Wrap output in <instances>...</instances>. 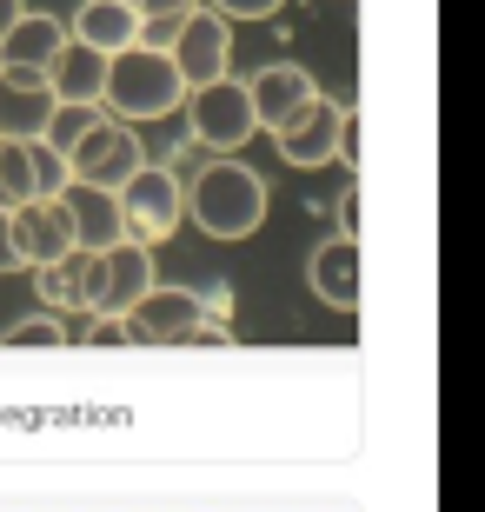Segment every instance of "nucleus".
<instances>
[{
  "label": "nucleus",
  "instance_id": "23",
  "mask_svg": "<svg viewBox=\"0 0 485 512\" xmlns=\"http://www.w3.org/2000/svg\"><path fill=\"white\" fill-rule=\"evenodd\" d=\"M80 346H133V326L127 320H113V313H94V320L74 333Z\"/></svg>",
  "mask_w": 485,
  "mask_h": 512
},
{
  "label": "nucleus",
  "instance_id": "13",
  "mask_svg": "<svg viewBox=\"0 0 485 512\" xmlns=\"http://www.w3.org/2000/svg\"><path fill=\"white\" fill-rule=\"evenodd\" d=\"M306 286H313L333 313H353L359 306V240H346V233L319 240L313 260H306Z\"/></svg>",
  "mask_w": 485,
  "mask_h": 512
},
{
  "label": "nucleus",
  "instance_id": "17",
  "mask_svg": "<svg viewBox=\"0 0 485 512\" xmlns=\"http://www.w3.org/2000/svg\"><path fill=\"white\" fill-rule=\"evenodd\" d=\"M60 207L74 220V253H107L120 247V207H113V193L100 187H67L60 193Z\"/></svg>",
  "mask_w": 485,
  "mask_h": 512
},
{
  "label": "nucleus",
  "instance_id": "5",
  "mask_svg": "<svg viewBox=\"0 0 485 512\" xmlns=\"http://www.w3.org/2000/svg\"><path fill=\"white\" fill-rule=\"evenodd\" d=\"M147 167V147H140V127H120L94 107L87 133L67 147V180L74 187H100V193H120L133 173Z\"/></svg>",
  "mask_w": 485,
  "mask_h": 512
},
{
  "label": "nucleus",
  "instance_id": "9",
  "mask_svg": "<svg viewBox=\"0 0 485 512\" xmlns=\"http://www.w3.org/2000/svg\"><path fill=\"white\" fill-rule=\"evenodd\" d=\"M7 227H14L20 266H54L74 253V220H67L60 200H27L20 213H7Z\"/></svg>",
  "mask_w": 485,
  "mask_h": 512
},
{
  "label": "nucleus",
  "instance_id": "15",
  "mask_svg": "<svg viewBox=\"0 0 485 512\" xmlns=\"http://www.w3.org/2000/svg\"><path fill=\"white\" fill-rule=\"evenodd\" d=\"M67 47L60 14H20L0 40V74H47V60Z\"/></svg>",
  "mask_w": 485,
  "mask_h": 512
},
{
  "label": "nucleus",
  "instance_id": "4",
  "mask_svg": "<svg viewBox=\"0 0 485 512\" xmlns=\"http://www.w3.org/2000/svg\"><path fill=\"white\" fill-rule=\"evenodd\" d=\"M180 114H187V133L206 160H240V147L260 133L253 107H246V80H233V74L213 80V87H187Z\"/></svg>",
  "mask_w": 485,
  "mask_h": 512
},
{
  "label": "nucleus",
  "instance_id": "7",
  "mask_svg": "<svg viewBox=\"0 0 485 512\" xmlns=\"http://www.w3.org/2000/svg\"><path fill=\"white\" fill-rule=\"evenodd\" d=\"M167 60L187 87H213V80H226V67H233V27H226L220 14L193 7V14L180 20V34L167 40Z\"/></svg>",
  "mask_w": 485,
  "mask_h": 512
},
{
  "label": "nucleus",
  "instance_id": "26",
  "mask_svg": "<svg viewBox=\"0 0 485 512\" xmlns=\"http://www.w3.org/2000/svg\"><path fill=\"white\" fill-rule=\"evenodd\" d=\"M339 233H346V240H359V187L339 193Z\"/></svg>",
  "mask_w": 485,
  "mask_h": 512
},
{
  "label": "nucleus",
  "instance_id": "1",
  "mask_svg": "<svg viewBox=\"0 0 485 512\" xmlns=\"http://www.w3.org/2000/svg\"><path fill=\"white\" fill-rule=\"evenodd\" d=\"M266 207L273 193L246 160H206L187 180V220L206 240H253L266 227Z\"/></svg>",
  "mask_w": 485,
  "mask_h": 512
},
{
  "label": "nucleus",
  "instance_id": "19",
  "mask_svg": "<svg viewBox=\"0 0 485 512\" xmlns=\"http://www.w3.org/2000/svg\"><path fill=\"white\" fill-rule=\"evenodd\" d=\"M193 7H200V0H133V14H140V47H167Z\"/></svg>",
  "mask_w": 485,
  "mask_h": 512
},
{
  "label": "nucleus",
  "instance_id": "21",
  "mask_svg": "<svg viewBox=\"0 0 485 512\" xmlns=\"http://www.w3.org/2000/svg\"><path fill=\"white\" fill-rule=\"evenodd\" d=\"M27 167H34V200H60V193L74 187V180H67V160H60L47 140H27Z\"/></svg>",
  "mask_w": 485,
  "mask_h": 512
},
{
  "label": "nucleus",
  "instance_id": "11",
  "mask_svg": "<svg viewBox=\"0 0 485 512\" xmlns=\"http://www.w3.org/2000/svg\"><path fill=\"white\" fill-rule=\"evenodd\" d=\"M127 326H133V346H147V340L187 346V333L200 326V300H193V286H153L147 300L127 313Z\"/></svg>",
  "mask_w": 485,
  "mask_h": 512
},
{
  "label": "nucleus",
  "instance_id": "12",
  "mask_svg": "<svg viewBox=\"0 0 485 512\" xmlns=\"http://www.w3.org/2000/svg\"><path fill=\"white\" fill-rule=\"evenodd\" d=\"M67 40L100 54V60H113V54H127V47H140V14H133V0H80Z\"/></svg>",
  "mask_w": 485,
  "mask_h": 512
},
{
  "label": "nucleus",
  "instance_id": "2",
  "mask_svg": "<svg viewBox=\"0 0 485 512\" xmlns=\"http://www.w3.org/2000/svg\"><path fill=\"white\" fill-rule=\"evenodd\" d=\"M187 100V80L173 74L167 47H127V54L107 60V80H100V114L120 120V127H140V120H167L180 114Z\"/></svg>",
  "mask_w": 485,
  "mask_h": 512
},
{
  "label": "nucleus",
  "instance_id": "6",
  "mask_svg": "<svg viewBox=\"0 0 485 512\" xmlns=\"http://www.w3.org/2000/svg\"><path fill=\"white\" fill-rule=\"evenodd\" d=\"M153 286H160L153 253L133 247V240H120V247L94 253V273H87V313H113V320H127Z\"/></svg>",
  "mask_w": 485,
  "mask_h": 512
},
{
  "label": "nucleus",
  "instance_id": "14",
  "mask_svg": "<svg viewBox=\"0 0 485 512\" xmlns=\"http://www.w3.org/2000/svg\"><path fill=\"white\" fill-rule=\"evenodd\" d=\"M54 94H47V80L40 74H0V140H40L47 120H54Z\"/></svg>",
  "mask_w": 485,
  "mask_h": 512
},
{
  "label": "nucleus",
  "instance_id": "18",
  "mask_svg": "<svg viewBox=\"0 0 485 512\" xmlns=\"http://www.w3.org/2000/svg\"><path fill=\"white\" fill-rule=\"evenodd\" d=\"M87 273H94V253H67L54 266H34V293L47 313H87Z\"/></svg>",
  "mask_w": 485,
  "mask_h": 512
},
{
  "label": "nucleus",
  "instance_id": "24",
  "mask_svg": "<svg viewBox=\"0 0 485 512\" xmlns=\"http://www.w3.org/2000/svg\"><path fill=\"white\" fill-rule=\"evenodd\" d=\"M206 14H220L226 27H233V20H273L280 0H206Z\"/></svg>",
  "mask_w": 485,
  "mask_h": 512
},
{
  "label": "nucleus",
  "instance_id": "25",
  "mask_svg": "<svg viewBox=\"0 0 485 512\" xmlns=\"http://www.w3.org/2000/svg\"><path fill=\"white\" fill-rule=\"evenodd\" d=\"M333 160L359 167V114H353V107H339V147H333Z\"/></svg>",
  "mask_w": 485,
  "mask_h": 512
},
{
  "label": "nucleus",
  "instance_id": "8",
  "mask_svg": "<svg viewBox=\"0 0 485 512\" xmlns=\"http://www.w3.org/2000/svg\"><path fill=\"white\" fill-rule=\"evenodd\" d=\"M319 87H313V74L299 67V60H273V67H260V74L246 80V107H253V127L260 133H280L286 120L313 100Z\"/></svg>",
  "mask_w": 485,
  "mask_h": 512
},
{
  "label": "nucleus",
  "instance_id": "20",
  "mask_svg": "<svg viewBox=\"0 0 485 512\" xmlns=\"http://www.w3.org/2000/svg\"><path fill=\"white\" fill-rule=\"evenodd\" d=\"M34 200V167H27V147L20 140H0V213H20Z\"/></svg>",
  "mask_w": 485,
  "mask_h": 512
},
{
  "label": "nucleus",
  "instance_id": "3",
  "mask_svg": "<svg viewBox=\"0 0 485 512\" xmlns=\"http://www.w3.org/2000/svg\"><path fill=\"white\" fill-rule=\"evenodd\" d=\"M113 207H120V240H133V247H160V240H173L180 233V220H187V180L173 167H140L127 180V187L113 193Z\"/></svg>",
  "mask_w": 485,
  "mask_h": 512
},
{
  "label": "nucleus",
  "instance_id": "16",
  "mask_svg": "<svg viewBox=\"0 0 485 512\" xmlns=\"http://www.w3.org/2000/svg\"><path fill=\"white\" fill-rule=\"evenodd\" d=\"M47 94H54V107H100V80H107V60L87 54V47H60L54 60H47Z\"/></svg>",
  "mask_w": 485,
  "mask_h": 512
},
{
  "label": "nucleus",
  "instance_id": "27",
  "mask_svg": "<svg viewBox=\"0 0 485 512\" xmlns=\"http://www.w3.org/2000/svg\"><path fill=\"white\" fill-rule=\"evenodd\" d=\"M20 253H14V227H7V213H0V273H14Z\"/></svg>",
  "mask_w": 485,
  "mask_h": 512
},
{
  "label": "nucleus",
  "instance_id": "28",
  "mask_svg": "<svg viewBox=\"0 0 485 512\" xmlns=\"http://www.w3.org/2000/svg\"><path fill=\"white\" fill-rule=\"evenodd\" d=\"M20 14H27V0H0V40H7V27H14Z\"/></svg>",
  "mask_w": 485,
  "mask_h": 512
},
{
  "label": "nucleus",
  "instance_id": "22",
  "mask_svg": "<svg viewBox=\"0 0 485 512\" xmlns=\"http://www.w3.org/2000/svg\"><path fill=\"white\" fill-rule=\"evenodd\" d=\"M60 340H74L60 313H34V320H14V326H7V346H60Z\"/></svg>",
  "mask_w": 485,
  "mask_h": 512
},
{
  "label": "nucleus",
  "instance_id": "10",
  "mask_svg": "<svg viewBox=\"0 0 485 512\" xmlns=\"http://www.w3.org/2000/svg\"><path fill=\"white\" fill-rule=\"evenodd\" d=\"M273 140H280V160H286V167H326V160H333V147H339V107L326 94H313L280 133H273Z\"/></svg>",
  "mask_w": 485,
  "mask_h": 512
}]
</instances>
